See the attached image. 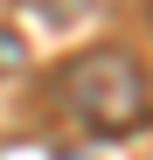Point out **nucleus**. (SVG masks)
Instances as JSON below:
<instances>
[{
	"label": "nucleus",
	"mask_w": 153,
	"mask_h": 160,
	"mask_svg": "<svg viewBox=\"0 0 153 160\" xmlns=\"http://www.w3.org/2000/svg\"><path fill=\"white\" fill-rule=\"evenodd\" d=\"M49 112L91 139H132L153 125V70L118 42H91L49 70Z\"/></svg>",
	"instance_id": "1"
},
{
	"label": "nucleus",
	"mask_w": 153,
	"mask_h": 160,
	"mask_svg": "<svg viewBox=\"0 0 153 160\" xmlns=\"http://www.w3.org/2000/svg\"><path fill=\"white\" fill-rule=\"evenodd\" d=\"M21 14H35L42 28H76V21H91V14H105L111 0H14Z\"/></svg>",
	"instance_id": "2"
},
{
	"label": "nucleus",
	"mask_w": 153,
	"mask_h": 160,
	"mask_svg": "<svg viewBox=\"0 0 153 160\" xmlns=\"http://www.w3.org/2000/svg\"><path fill=\"white\" fill-rule=\"evenodd\" d=\"M146 21H153V0H146Z\"/></svg>",
	"instance_id": "3"
}]
</instances>
